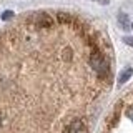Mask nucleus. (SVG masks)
<instances>
[{
  "label": "nucleus",
  "mask_w": 133,
  "mask_h": 133,
  "mask_svg": "<svg viewBox=\"0 0 133 133\" xmlns=\"http://www.w3.org/2000/svg\"><path fill=\"white\" fill-rule=\"evenodd\" d=\"M103 27L35 10L0 30V133H93L113 87Z\"/></svg>",
  "instance_id": "1"
},
{
  "label": "nucleus",
  "mask_w": 133,
  "mask_h": 133,
  "mask_svg": "<svg viewBox=\"0 0 133 133\" xmlns=\"http://www.w3.org/2000/svg\"><path fill=\"white\" fill-rule=\"evenodd\" d=\"M131 73H133V70H131V68H127L122 75H120V82H122V83H123V82H127L128 78L131 77Z\"/></svg>",
  "instance_id": "3"
},
{
  "label": "nucleus",
  "mask_w": 133,
  "mask_h": 133,
  "mask_svg": "<svg viewBox=\"0 0 133 133\" xmlns=\"http://www.w3.org/2000/svg\"><path fill=\"white\" fill-rule=\"evenodd\" d=\"M98 133H133V87L115 100Z\"/></svg>",
  "instance_id": "2"
},
{
  "label": "nucleus",
  "mask_w": 133,
  "mask_h": 133,
  "mask_svg": "<svg viewBox=\"0 0 133 133\" xmlns=\"http://www.w3.org/2000/svg\"><path fill=\"white\" fill-rule=\"evenodd\" d=\"M127 42H130V45H133V38H127Z\"/></svg>",
  "instance_id": "4"
}]
</instances>
